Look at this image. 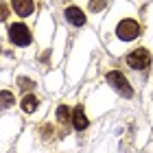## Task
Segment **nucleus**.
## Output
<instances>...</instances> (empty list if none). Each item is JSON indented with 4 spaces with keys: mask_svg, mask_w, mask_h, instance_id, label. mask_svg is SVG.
<instances>
[{
    "mask_svg": "<svg viewBox=\"0 0 153 153\" xmlns=\"http://www.w3.org/2000/svg\"><path fill=\"white\" fill-rule=\"evenodd\" d=\"M144 35V26L138 18L136 9L129 2H118L107 13L103 24V39L112 55H125L129 46H134Z\"/></svg>",
    "mask_w": 153,
    "mask_h": 153,
    "instance_id": "f257e3e1",
    "label": "nucleus"
},
{
    "mask_svg": "<svg viewBox=\"0 0 153 153\" xmlns=\"http://www.w3.org/2000/svg\"><path fill=\"white\" fill-rule=\"evenodd\" d=\"M125 66L131 72H149L153 68V53L149 46H136L125 55Z\"/></svg>",
    "mask_w": 153,
    "mask_h": 153,
    "instance_id": "f03ea898",
    "label": "nucleus"
},
{
    "mask_svg": "<svg viewBox=\"0 0 153 153\" xmlns=\"http://www.w3.org/2000/svg\"><path fill=\"white\" fill-rule=\"evenodd\" d=\"M105 83L112 90H116L118 96H123V99H127V101H131V99H134V94H136L131 79L123 70H118V68H112V70L105 72Z\"/></svg>",
    "mask_w": 153,
    "mask_h": 153,
    "instance_id": "7ed1b4c3",
    "label": "nucleus"
},
{
    "mask_svg": "<svg viewBox=\"0 0 153 153\" xmlns=\"http://www.w3.org/2000/svg\"><path fill=\"white\" fill-rule=\"evenodd\" d=\"M7 37H9V42L13 46L26 48V46H31V42H33V33L29 29V24H24V22H11L9 26H7Z\"/></svg>",
    "mask_w": 153,
    "mask_h": 153,
    "instance_id": "20e7f679",
    "label": "nucleus"
},
{
    "mask_svg": "<svg viewBox=\"0 0 153 153\" xmlns=\"http://www.w3.org/2000/svg\"><path fill=\"white\" fill-rule=\"evenodd\" d=\"M35 134H37L42 144H55L57 138H59V134H61V129H59V125L55 120H44V123L37 125ZM61 136H64V134H61Z\"/></svg>",
    "mask_w": 153,
    "mask_h": 153,
    "instance_id": "39448f33",
    "label": "nucleus"
},
{
    "mask_svg": "<svg viewBox=\"0 0 153 153\" xmlns=\"http://www.w3.org/2000/svg\"><path fill=\"white\" fill-rule=\"evenodd\" d=\"M55 123L59 125V129H61L64 136L72 129V107L68 105V103L57 105V109H55Z\"/></svg>",
    "mask_w": 153,
    "mask_h": 153,
    "instance_id": "423d86ee",
    "label": "nucleus"
},
{
    "mask_svg": "<svg viewBox=\"0 0 153 153\" xmlns=\"http://www.w3.org/2000/svg\"><path fill=\"white\" fill-rule=\"evenodd\" d=\"M64 18H66V22L74 26V29H81V26H85L88 24V18H85V11L79 9L76 4H68L66 9H64Z\"/></svg>",
    "mask_w": 153,
    "mask_h": 153,
    "instance_id": "0eeeda50",
    "label": "nucleus"
},
{
    "mask_svg": "<svg viewBox=\"0 0 153 153\" xmlns=\"http://www.w3.org/2000/svg\"><path fill=\"white\" fill-rule=\"evenodd\" d=\"M39 103H42V96H39V94H35V92H26L22 99H20V109H22V114L33 116V114L37 112Z\"/></svg>",
    "mask_w": 153,
    "mask_h": 153,
    "instance_id": "6e6552de",
    "label": "nucleus"
},
{
    "mask_svg": "<svg viewBox=\"0 0 153 153\" xmlns=\"http://www.w3.org/2000/svg\"><path fill=\"white\" fill-rule=\"evenodd\" d=\"M88 127H90V116L85 114V107L79 103L72 109V129L74 131H85Z\"/></svg>",
    "mask_w": 153,
    "mask_h": 153,
    "instance_id": "1a4fd4ad",
    "label": "nucleus"
},
{
    "mask_svg": "<svg viewBox=\"0 0 153 153\" xmlns=\"http://www.w3.org/2000/svg\"><path fill=\"white\" fill-rule=\"evenodd\" d=\"M11 9L20 18H29L35 11V0H11Z\"/></svg>",
    "mask_w": 153,
    "mask_h": 153,
    "instance_id": "9d476101",
    "label": "nucleus"
},
{
    "mask_svg": "<svg viewBox=\"0 0 153 153\" xmlns=\"http://www.w3.org/2000/svg\"><path fill=\"white\" fill-rule=\"evenodd\" d=\"M16 105V96H13L11 90H2L0 92V112H4V109H9Z\"/></svg>",
    "mask_w": 153,
    "mask_h": 153,
    "instance_id": "9b49d317",
    "label": "nucleus"
},
{
    "mask_svg": "<svg viewBox=\"0 0 153 153\" xmlns=\"http://www.w3.org/2000/svg\"><path fill=\"white\" fill-rule=\"evenodd\" d=\"M144 105H147L149 118H151V123H153V81H149L147 88H144Z\"/></svg>",
    "mask_w": 153,
    "mask_h": 153,
    "instance_id": "f8f14e48",
    "label": "nucleus"
},
{
    "mask_svg": "<svg viewBox=\"0 0 153 153\" xmlns=\"http://www.w3.org/2000/svg\"><path fill=\"white\" fill-rule=\"evenodd\" d=\"M16 85H18L20 90H22V92H26V90H31V92H33V90H35V85H37V83L33 81V79H29V76H18Z\"/></svg>",
    "mask_w": 153,
    "mask_h": 153,
    "instance_id": "ddd939ff",
    "label": "nucleus"
},
{
    "mask_svg": "<svg viewBox=\"0 0 153 153\" xmlns=\"http://www.w3.org/2000/svg\"><path fill=\"white\" fill-rule=\"evenodd\" d=\"M88 9L92 11V13H101V11L107 9V0H90V2H88Z\"/></svg>",
    "mask_w": 153,
    "mask_h": 153,
    "instance_id": "4468645a",
    "label": "nucleus"
},
{
    "mask_svg": "<svg viewBox=\"0 0 153 153\" xmlns=\"http://www.w3.org/2000/svg\"><path fill=\"white\" fill-rule=\"evenodd\" d=\"M11 7H9V2H7V0H0V22H4L7 18L11 16Z\"/></svg>",
    "mask_w": 153,
    "mask_h": 153,
    "instance_id": "2eb2a0df",
    "label": "nucleus"
}]
</instances>
